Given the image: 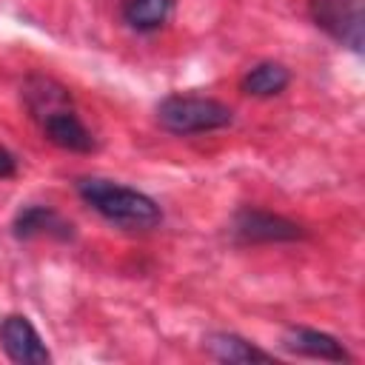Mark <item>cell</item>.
Segmentation results:
<instances>
[{"mask_svg": "<svg viewBox=\"0 0 365 365\" xmlns=\"http://www.w3.org/2000/svg\"><path fill=\"white\" fill-rule=\"evenodd\" d=\"M14 174H17V160H14V154L0 145V180L14 177Z\"/></svg>", "mask_w": 365, "mask_h": 365, "instance_id": "cell-13", "label": "cell"}, {"mask_svg": "<svg viewBox=\"0 0 365 365\" xmlns=\"http://www.w3.org/2000/svg\"><path fill=\"white\" fill-rule=\"evenodd\" d=\"M0 345L6 356L17 365H46L51 362V354L46 342L40 339L37 328L23 314H9L0 319Z\"/></svg>", "mask_w": 365, "mask_h": 365, "instance_id": "cell-5", "label": "cell"}, {"mask_svg": "<svg viewBox=\"0 0 365 365\" xmlns=\"http://www.w3.org/2000/svg\"><path fill=\"white\" fill-rule=\"evenodd\" d=\"M11 228H14L17 240H31L37 234H48V237H57V240H71L74 237L71 222H66L48 205H26V208H20Z\"/></svg>", "mask_w": 365, "mask_h": 365, "instance_id": "cell-8", "label": "cell"}, {"mask_svg": "<svg viewBox=\"0 0 365 365\" xmlns=\"http://www.w3.org/2000/svg\"><path fill=\"white\" fill-rule=\"evenodd\" d=\"M311 20L339 46L362 51L365 43V14L362 0H308Z\"/></svg>", "mask_w": 365, "mask_h": 365, "instance_id": "cell-3", "label": "cell"}, {"mask_svg": "<svg viewBox=\"0 0 365 365\" xmlns=\"http://www.w3.org/2000/svg\"><path fill=\"white\" fill-rule=\"evenodd\" d=\"M231 231L242 242H291V240L305 237V231L297 222H291L279 214L262 211V208H251V205H245L234 214Z\"/></svg>", "mask_w": 365, "mask_h": 365, "instance_id": "cell-4", "label": "cell"}, {"mask_svg": "<svg viewBox=\"0 0 365 365\" xmlns=\"http://www.w3.org/2000/svg\"><path fill=\"white\" fill-rule=\"evenodd\" d=\"M23 97H26L29 111H31L37 120H43V117L51 114V111H60V108H68V106H71L68 91H66L60 83H54V80H48V77H40V74L29 77V83L23 86Z\"/></svg>", "mask_w": 365, "mask_h": 365, "instance_id": "cell-9", "label": "cell"}, {"mask_svg": "<svg viewBox=\"0 0 365 365\" xmlns=\"http://www.w3.org/2000/svg\"><path fill=\"white\" fill-rule=\"evenodd\" d=\"M291 83V71L282 63H257L254 68L245 71V77L240 80V88L251 97H277L288 88Z\"/></svg>", "mask_w": 365, "mask_h": 365, "instance_id": "cell-11", "label": "cell"}, {"mask_svg": "<svg viewBox=\"0 0 365 365\" xmlns=\"http://www.w3.org/2000/svg\"><path fill=\"white\" fill-rule=\"evenodd\" d=\"M74 188L88 208H94L103 220H108L120 228L148 231L163 222L160 205L137 188H128V185H120V182H111L103 177H80L74 182Z\"/></svg>", "mask_w": 365, "mask_h": 365, "instance_id": "cell-1", "label": "cell"}, {"mask_svg": "<svg viewBox=\"0 0 365 365\" xmlns=\"http://www.w3.org/2000/svg\"><path fill=\"white\" fill-rule=\"evenodd\" d=\"M40 125H43V134H46L54 145H60V148H66V151H74V154H88V151H94V137H91V131L83 125V120L71 111V106L46 114V117L40 120Z\"/></svg>", "mask_w": 365, "mask_h": 365, "instance_id": "cell-6", "label": "cell"}, {"mask_svg": "<svg viewBox=\"0 0 365 365\" xmlns=\"http://www.w3.org/2000/svg\"><path fill=\"white\" fill-rule=\"evenodd\" d=\"M282 345L294 354L302 356H314V359H328V362H351V354L345 351V345L317 328H291L282 339Z\"/></svg>", "mask_w": 365, "mask_h": 365, "instance_id": "cell-7", "label": "cell"}, {"mask_svg": "<svg viewBox=\"0 0 365 365\" xmlns=\"http://www.w3.org/2000/svg\"><path fill=\"white\" fill-rule=\"evenodd\" d=\"M177 0H125L123 6V20L134 31H157L168 23L174 14Z\"/></svg>", "mask_w": 365, "mask_h": 365, "instance_id": "cell-10", "label": "cell"}, {"mask_svg": "<svg viewBox=\"0 0 365 365\" xmlns=\"http://www.w3.org/2000/svg\"><path fill=\"white\" fill-rule=\"evenodd\" d=\"M205 348L220 362H277L274 354L251 345L248 339H242L237 334H211Z\"/></svg>", "mask_w": 365, "mask_h": 365, "instance_id": "cell-12", "label": "cell"}, {"mask_svg": "<svg viewBox=\"0 0 365 365\" xmlns=\"http://www.w3.org/2000/svg\"><path fill=\"white\" fill-rule=\"evenodd\" d=\"M157 120L171 134H202V131H220L231 125L234 111L214 100V97H197V94H171L157 106Z\"/></svg>", "mask_w": 365, "mask_h": 365, "instance_id": "cell-2", "label": "cell"}]
</instances>
